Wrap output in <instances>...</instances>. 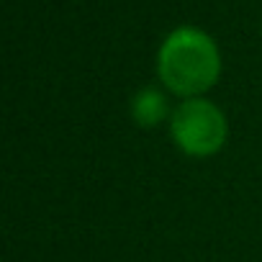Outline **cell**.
I'll list each match as a JSON object with an SVG mask.
<instances>
[{"label": "cell", "instance_id": "1", "mask_svg": "<svg viewBox=\"0 0 262 262\" xmlns=\"http://www.w3.org/2000/svg\"><path fill=\"white\" fill-rule=\"evenodd\" d=\"M157 70L162 82L172 93L185 98H198L219 80L221 59L211 36H206L198 29L183 26L165 39Z\"/></svg>", "mask_w": 262, "mask_h": 262}, {"label": "cell", "instance_id": "2", "mask_svg": "<svg viewBox=\"0 0 262 262\" xmlns=\"http://www.w3.org/2000/svg\"><path fill=\"white\" fill-rule=\"evenodd\" d=\"M226 131L224 113L203 98H188L172 113V139L193 157H208L219 152L226 142Z\"/></svg>", "mask_w": 262, "mask_h": 262}, {"label": "cell", "instance_id": "3", "mask_svg": "<svg viewBox=\"0 0 262 262\" xmlns=\"http://www.w3.org/2000/svg\"><path fill=\"white\" fill-rule=\"evenodd\" d=\"M131 113H134V121L139 126H157L167 116V103H165V98L157 90L147 88V90L137 93L134 105H131Z\"/></svg>", "mask_w": 262, "mask_h": 262}]
</instances>
